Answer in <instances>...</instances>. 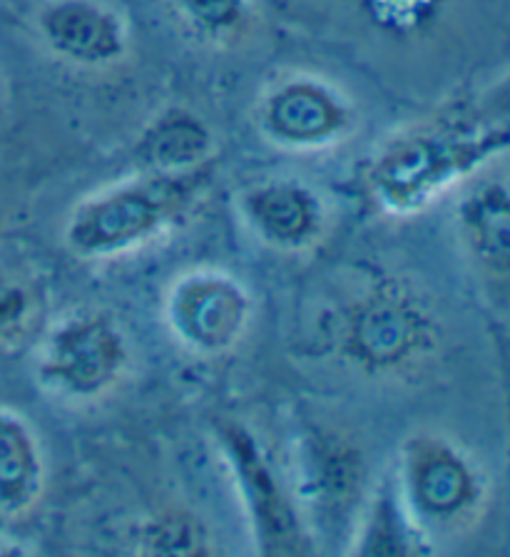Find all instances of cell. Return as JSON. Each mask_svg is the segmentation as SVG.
Returning a JSON list of instances; mask_svg holds the SVG:
<instances>
[{
    "label": "cell",
    "instance_id": "1",
    "mask_svg": "<svg viewBox=\"0 0 510 557\" xmlns=\"http://www.w3.org/2000/svg\"><path fill=\"white\" fill-rule=\"evenodd\" d=\"M508 150L510 129L496 122L469 115L423 122L376 152L366 189L384 212L413 214Z\"/></svg>",
    "mask_w": 510,
    "mask_h": 557
},
{
    "label": "cell",
    "instance_id": "2",
    "mask_svg": "<svg viewBox=\"0 0 510 557\" xmlns=\"http://www.w3.org/2000/svg\"><path fill=\"white\" fill-rule=\"evenodd\" d=\"M212 162L189 172H140L85 199L65 224V244L80 259H112L158 239L192 212L212 185Z\"/></svg>",
    "mask_w": 510,
    "mask_h": 557
},
{
    "label": "cell",
    "instance_id": "3",
    "mask_svg": "<svg viewBox=\"0 0 510 557\" xmlns=\"http://www.w3.org/2000/svg\"><path fill=\"white\" fill-rule=\"evenodd\" d=\"M341 351L366 373H396L421 361L436 342L434 319L401 282H378L353 301L341 324Z\"/></svg>",
    "mask_w": 510,
    "mask_h": 557
},
{
    "label": "cell",
    "instance_id": "4",
    "mask_svg": "<svg viewBox=\"0 0 510 557\" xmlns=\"http://www.w3.org/2000/svg\"><path fill=\"white\" fill-rule=\"evenodd\" d=\"M217 443L252 525L257 555L304 557L314 553L307 522L254 433L237 421H220Z\"/></svg>",
    "mask_w": 510,
    "mask_h": 557
},
{
    "label": "cell",
    "instance_id": "5",
    "mask_svg": "<svg viewBox=\"0 0 510 557\" xmlns=\"http://www.w3.org/2000/svg\"><path fill=\"white\" fill-rule=\"evenodd\" d=\"M129 346L117 321L102 311H80L60 321L40 348L38 379L55 396L95 400L123 379Z\"/></svg>",
    "mask_w": 510,
    "mask_h": 557
},
{
    "label": "cell",
    "instance_id": "6",
    "mask_svg": "<svg viewBox=\"0 0 510 557\" xmlns=\"http://www.w3.org/2000/svg\"><path fill=\"white\" fill-rule=\"evenodd\" d=\"M164 317L172 336L189 351L217 356L245 336L252 301L237 278L212 269H197L172 284Z\"/></svg>",
    "mask_w": 510,
    "mask_h": 557
},
{
    "label": "cell",
    "instance_id": "7",
    "mask_svg": "<svg viewBox=\"0 0 510 557\" xmlns=\"http://www.w3.org/2000/svg\"><path fill=\"white\" fill-rule=\"evenodd\" d=\"M399 493L421 525H451L473 508L481 487L475 470L451 443L421 433L401 450Z\"/></svg>",
    "mask_w": 510,
    "mask_h": 557
},
{
    "label": "cell",
    "instance_id": "8",
    "mask_svg": "<svg viewBox=\"0 0 510 557\" xmlns=\"http://www.w3.org/2000/svg\"><path fill=\"white\" fill-rule=\"evenodd\" d=\"M257 120L274 145L289 150H322L353 127L349 100L316 77H289L259 102Z\"/></svg>",
    "mask_w": 510,
    "mask_h": 557
},
{
    "label": "cell",
    "instance_id": "9",
    "mask_svg": "<svg viewBox=\"0 0 510 557\" xmlns=\"http://www.w3.org/2000/svg\"><path fill=\"white\" fill-rule=\"evenodd\" d=\"M36 28L55 58L80 67H110L127 55V28L100 0H50Z\"/></svg>",
    "mask_w": 510,
    "mask_h": 557
},
{
    "label": "cell",
    "instance_id": "10",
    "mask_svg": "<svg viewBox=\"0 0 510 557\" xmlns=\"http://www.w3.org/2000/svg\"><path fill=\"white\" fill-rule=\"evenodd\" d=\"M239 209L257 237L276 249H304L324 226V207L297 180H272L247 189Z\"/></svg>",
    "mask_w": 510,
    "mask_h": 557
},
{
    "label": "cell",
    "instance_id": "11",
    "mask_svg": "<svg viewBox=\"0 0 510 557\" xmlns=\"http://www.w3.org/2000/svg\"><path fill=\"white\" fill-rule=\"evenodd\" d=\"M214 135L202 117L167 108L137 135L133 157L140 172H189L212 162Z\"/></svg>",
    "mask_w": 510,
    "mask_h": 557
},
{
    "label": "cell",
    "instance_id": "12",
    "mask_svg": "<svg viewBox=\"0 0 510 557\" xmlns=\"http://www.w3.org/2000/svg\"><path fill=\"white\" fill-rule=\"evenodd\" d=\"M46 468L30 425L0 408V516L18 518L38 503Z\"/></svg>",
    "mask_w": 510,
    "mask_h": 557
},
{
    "label": "cell",
    "instance_id": "13",
    "mask_svg": "<svg viewBox=\"0 0 510 557\" xmlns=\"http://www.w3.org/2000/svg\"><path fill=\"white\" fill-rule=\"evenodd\" d=\"M463 242L473 259L496 276H510V187H475L458 209Z\"/></svg>",
    "mask_w": 510,
    "mask_h": 557
},
{
    "label": "cell",
    "instance_id": "14",
    "mask_svg": "<svg viewBox=\"0 0 510 557\" xmlns=\"http://www.w3.org/2000/svg\"><path fill=\"white\" fill-rule=\"evenodd\" d=\"M357 555L366 557H403L428 553L423 547L421 522L413 518L409 505L403 503L399 485H382L369 505L366 520L361 525Z\"/></svg>",
    "mask_w": 510,
    "mask_h": 557
},
{
    "label": "cell",
    "instance_id": "15",
    "mask_svg": "<svg viewBox=\"0 0 510 557\" xmlns=\"http://www.w3.org/2000/svg\"><path fill=\"white\" fill-rule=\"evenodd\" d=\"M197 38L207 42H235L252 25L249 0H170Z\"/></svg>",
    "mask_w": 510,
    "mask_h": 557
},
{
    "label": "cell",
    "instance_id": "16",
    "mask_svg": "<svg viewBox=\"0 0 510 557\" xmlns=\"http://www.w3.org/2000/svg\"><path fill=\"white\" fill-rule=\"evenodd\" d=\"M140 553L162 557L212 555V537L204 522L187 510H167L154 516L140 533Z\"/></svg>",
    "mask_w": 510,
    "mask_h": 557
},
{
    "label": "cell",
    "instance_id": "17",
    "mask_svg": "<svg viewBox=\"0 0 510 557\" xmlns=\"http://www.w3.org/2000/svg\"><path fill=\"white\" fill-rule=\"evenodd\" d=\"M311 478H314L311 481L314 493L328 508H339V505L349 503L351 495L357 498L361 483V460L357 450L328 441L324 448L314 453Z\"/></svg>",
    "mask_w": 510,
    "mask_h": 557
},
{
    "label": "cell",
    "instance_id": "18",
    "mask_svg": "<svg viewBox=\"0 0 510 557\" xmlns=\"http://www.w3.org/2000/svg\"><path fill=\"white\" fill-rule=\"evenodd\" d=\"M40 319V296L30 282L0 272V348L18 344Z\"/></svg>",
    "mask_w": 510,
    "mask_h": 557
},
{
    "label": "cell",
    "instance_id": "19",
    "mask_svg": "<svg viewBox=\"0 0 510 557\" xmlns=\"http://www.w3.org/2000/svg\"><path fill=\"white\" fill-rule=\"evenodd\" d=\"M446 0H359L369 21L391 35H416L436 21Z\"/></svg>",
    "mask_w": 510,
    "mask_h": 557
}]
</instances>
